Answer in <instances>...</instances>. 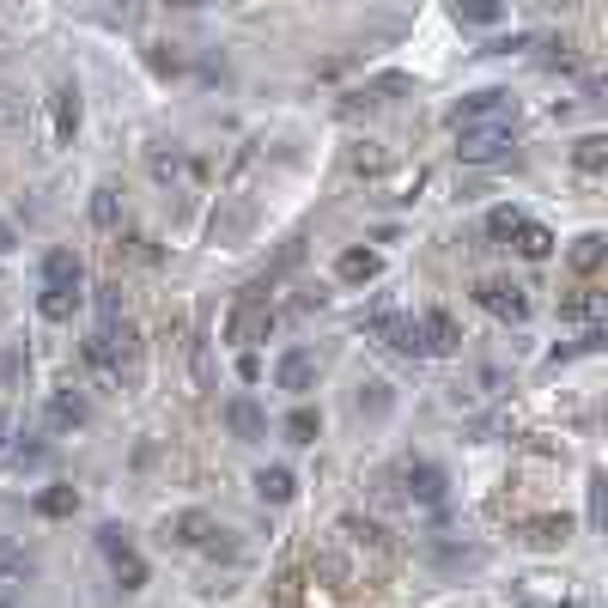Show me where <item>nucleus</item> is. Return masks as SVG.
I'll list each match as a JSON object with an SVG mask.
<instances>
[{
    "label": "nucleus",
    "instance_id": "dca6fc26",
    "mask_svg": "<svg viewBox=\"0 0 608 608\" xmlns=\"http://www.w3.org/2000/svg\"><path fill=\"white\" fill-rule=\"evenodd\" d=\"M280 432H286V444H317V432H323V414L298 402V408L286 414V426H280Z\"/></svg>",
    "mask_w": 608,
    "mask_h": 608
},
{
    "label": "nucleus",
    "instance_id": "473e14b6",
    "mask_svg": "<svg viewBox=\"0 0 608 608\" xmlns=\"http://www.w3.org/2000/svg\"><path fill=\"white\" fill-rule=\"evenodd\" d=\"M238 377H244V384H256V377H262V359H256V353H244V359H238Z\"/></svg>",
    "mask_w": 608,
    "mask_h": 608
},
{
    "label": "nucleus",
    "instance_id": "bb28decb",
    "mask_svg": "<svg viewBox=\"0 0 608 608\" xmlns=\"http://www.w3.org/2000/svg\"><path fill=\"white\" fill-rule=\"evenodd\" d=\"M517 225H523V213H517V207H493V213H487V238H511Z\"/></svg>",
    "mask_w": 608,
    "mask_h": 608
},
{
    "label": "nucleus",
    "instance_id": "c9c22d12",
    "mask_svg": "<svg viewBox=\"0 0 608 608\" xmlns=\"http://www.w3.org/2000/svg\"><path fill=\"white\" fill-rule=\"evenodd\" d=\"M0 554H7V542H0Z\"/></svg>",
    "mask_w": 608,
    "mask_h": 608
},
{
    "label": "nucleus",
    "instance_id": "c756f323",
    "mask_svg": "<svg viewBox=\"0 0 608 608\" xmlns=\"http://www.w3.org/2000/svg\"><path fill=\"white\" fill-rule=\"evenodd\" d=\"M359 408H371V414H384V408H390V384H365Z\"/></svg>",
    "mask_w": 608,
    "mask_h": 608
},
{
    "label": "nucleus",
    "instance_id": "cd10ccee",
    "mask_svg": "<svg viewBox=\"0 0 608 608\" xmlns=\"http://www.w3.org/2000/svg\"><path fill=\"white\" fill-rule=\"evenodd\" d=\"M177 171H183V152H165V146L152 152V177H159V183H171Z\"/></svg>",
    "mask_w": 608,
    "mask_h": 608
},
{
    "label": "nucleus",
    "instance_id": "423d86ee",
    "mask_svg": "<svg viewBox=\"0 0 608 608\" xmlns=\"http://www.w3.org/2000/svg\"><path fill=\"white\" fill-rule=\"evenodd\" d=\"M80 286H86V268H80V256H73V250H49L43 256V292L80 298Z\"/></svg>",
    "mask_w": 608,
    "mask_h": 608
},
{
    "label": "nucleus",
    "instance_id": "6e6552de",
    "mask_svg": "<svg viewBox=\"0 0 608 608\" xmlns=\"http://www.w3.org/2000/svg\"><path fill=\"white\" fill-rule=\"evenodd\" d=\"M274 384H280L286 396H311V390H317V359L304 353V347H292V353L280 359V371H274Z\"/></svg>",
    "mask_w": 608,
    "mask_h": 608
},
{
    "label": "nucleus",
    "instance_id": "7c9ffc66",
    "mask_svg": "<svg viewBox=\"0 0 608 608\" xmlns=\"http://www.w3.org/2000/svg\"><path fill=\"white\" fill-rule=\"evenodd\" d=\"M456 19H469V25H493L499 7H487V0H475V7H456Z\"/></svg>",
    "mask_w": 608,
    "mask_h": 608
},
{
    "label": "nucleus",
    "instance_id": "1a4fd4ad",
    "mask_svg": "<svg viewBox=\"0 0 608 608\" xmlns=\"http://www.w3.org/2000/svg\"><path fill=\"white\" fill-rule=\"evenodd\" d=\"M225 426H232V438L256 444V438L268 432V414H262V402H250V396H232V402H225Z\"/></svg>",
    "mask_w": 608,
    "mask_h": 608
},
{
    "label": "nucleus",
    "instance_id": "5701e85b",
    "mask_svg": "<svg viewBox=\"0 0 608 608\" xmlns=\"http://www.w3.org/2000/svg\"><path fill=\"white\" fill-rule=\"evenodd\" d=\"M572 165H578V171H590V177H596V171H602V165H608V140H602V134H584V140H578V146H572Z\"/></svg>",
    "mask_w": 608,
    "mask_h": 608
},
{
    "label": "nucleus",
    "instance_id": "2f4dec72",
    "mask_svg": "<svg viewBox=\"0 0 608 608\" xmlns=\"http://www.w3.org/2000/svg\"><path fill=\"white\" fill-rule=\"evenodd\" d=\"M152 67H159V73H177V67H183V55H171V49H152Z\"/></svg>",
    "mask_w": 608,
    "mask_h": 608
},
{
    "label": "nucleus",
    "instance_id": "f257e3e1",
    "mask_svg": "<svg viewBox=\"0 0 608 608\" xmlns=\"http://www.w3.org/2000/svg\"><path fill=\"white\" fill-rule=\"evenodd\" d=\"M274 335V304H268V280L244 286L238 304H232V317H225V341H238V347H256Z\"/></svg>",
    "mask_w": 608,
    "mask_h": 608
},
{
    "label": "nucleus",
    "instance_id": "f3484780",
    "mask_svg": "<svg viewBox=\"0 0 608 608\" xmlns=\"http://www.w3.org/2000/svg\"><path fill=\"white\" fill-rule=\"evenodd\" d=\"M55 134H61V140L80 134V86H61V92H55Z\"/></svg>",
    "mask_w": 608,
    "mask_h": 608
},
{
    "label": "nucleus",
    "instance_id": "20e7f679",
    "mask_svg": "<svg viewBox=\"0 0 608 608\" xmlns=\"http://www.w3.org/2000/svg\"><path fill=\"white\" fill-rule=\"evenodd\" d=\"M365 335L384 341V347H396V353H420V317H408V311H377V317H365Z\"/></svg>",
    "mask_w": 608,
    "mask_h": 608
},
{
    "label": "nucleus",
    "instance_id": "9d476101",
    "mask_svg": "<svg viewBox=\"0 0 608 608\" xmlns=\"http://www.w3.org/2000/svg\"><path fill=\"white\" fill-rule=\"evenodd\" d=\"M86 420H92V402L80 390H55L49 396V426L55 432H73V426H86Z\"/></svg>",
    "mask_w": 608,
    "mask_h": 608
},
{
    "label": "nucleus",
    "instance_id": "aec40b11",
    "mask_svg": "<svg viewBox=\"0 0 608 608\" xmlns=\"http://www.w3.org/2000/svg\"><path fill=\"white\" fill-rule=\"evenodd\" d=\"M602 256H608V238H602V232H584V238L572 244V268H578V274H596Z\"/></svg>",
    "mask_w": 608,
    "mask_h": 608
},
{
    "label": "nucleus",
    "instance_id": "4468645a",
    "mask_svg": "<svg viewBox=\"0 0 608 608\" xmlns=\"http://www.w3.org/2000/svg\"><path fill=\"white\" fill-rule=\"evenodd\" d=\"M335 274H341L347 286H365V280L384 274V262H377V250H347V256L335 262Z\"/></svg>",
    "mask_w": 608,
    "mask_h": 608
},
{
    "label": "nucleus",
    "instance_id": "ddd939ff",
    "mask_svg": "<svg viewBox=\"0 0 608 608\" xmlns=\"http://www.w3.org/2000/svg\"><path fill=\"white\" fill-rule=\"evenodd\" d=\"M171 542H183V548H207V536H213V517L207 511H183V517H171V529H165Z\"/></svg>",
    "mask_w": 608,
    "mask_h": 608
},
{
    "label": "nucleus",
    "instance_id": "4be33fe9",
    "mask_svg": "<svg viewBox=\"0 0 608 608\" xmlns=\"http://www.w3.org/2000/svg\"><path fill=\"white\" fill-rule=\"evenodd\" d=\"M73 511H80V493L73 487H43L37 493V517H73Z\"/></svg>",
    "mask_w": 608,
    "mask_h": 608
},
{
    "label": "nucleus",
    "instance_id": "f03ea898",
    "mask_svg": "<svg viewBox=\"0 0 608 608\" xmlns=\"http://www.w3.org/2000/svg\"><path fill=\"white\" fill-rule=\"evenodd\" d=\"M493 122H517L511 92H469V98L450 104V128L456 134H463V128H493Z\"/></svg>",
    "mask_w": 608,
    "mask_h": 608
},
{
    "label": "nucleus",
    "instance_id": "a211bd4d",
    "mask_svg": "<svg viewBox=\"0 0 608 608\" xmlns=\"http://www.w3.org/2000/svg\"><path fill=\"white\" fill-rule=\"evenodd\" d=\"M110 566H116V584H122V596H134V590H146V560H140L134 548H122V554H110Z\"/></svg>",
    "mask_w": 608,
    "mask_h": 608
},
{
    "label": "nucleus",
    "instance_id": "412c9836",
    "mask_svg": "<svg viewBox=\"0 0 608 608\" xmlns=\"http://www.w3.org/2000/svg\"><path fill=\"white\" fill-rule=\"evenodd\" d=\"M256 493H262L268 505H286V499L298 493V481H292V469H262V475H256Z\"/></svg>",
    "mask_w": 608,
    "mask_h": 608
},
{
    "label": "nucleus",
    "instance_id": "39448f33",
    "mask_svg": "<svg viewBox=\"0 0 608 608\" xmlns=\"http://www.w3.org/2000/svg\"><path fill=\"white\" fill-rule=\"evenodd\" d=\"M475 304H481V311H493L499 323H523V317H529V298H523V286H511V280H481V286H475Z\"/></svg>",
    "mask_w": 608,
    "mask_h": 608
},
{
    "label": "nucleus",
    "instance_id": "7ed1b4c3",
    "mask_svg": "<svg viewBox=\"0 0 608 608\" xmlns=\"http://www.w3.org/2000/svg\"><path fill=\"white\" fill-rule=\"evenodd\" d=\"M511 146H517L511 122H493V128H463V134H456V159H463V165H493V159H505Z\"/></svg>",
    "mask_w": 608,
    "mask_h": 608
},
{
    "label": "nucleus",
    "instance_id": "72a5a7b5",
    "mask_svg": "<svg viewBox=\"0 0 608 608\" xmlns=\"http://www.w3.org/2000/svg\"><path fill=\"white\" fill-rule=\"evenodd\" d=\"M13 244H19V238H13V225H7V219H0V256H7Z\"/></svg>",
    "mask_w": 608,
    "mask_h": 608
},
{
    "label": "nucleus",
    "instance_id": "393cba45",
    "mask_svg": "<svg viewBox=\"0 0 608 608\" xmlns=\"http://www.w3.org/2000/svg\"><path fill=\"white\" fill-rule=\"evenodd\" d=\"M86 359H92L104 377H116V347H110V329H92V335H86Z\"/></svg>",
    "mask_w": 608,
    "mask_h": 608
},
{
    "label": "nucleus",
    "instance_id": "a878e982",
    "mask_svg": "<svg viewBox=\"0 0 608 608\" xmlns=\"http://www.w3.org/2000/svg\"><path fill=\"white\" fill-rule=\"evenodd\" d=\"M73 304H80V298H67V292H43V298H37V311H43L49 323H67V317H73Z\"/></svg>",
    "mask_w": 608,
    "mask_h": 608
},
{
    "label": "nucleus",
    "instance_id": "c85d7f7f",
    "mask_svg": "<svg viewBox=\"0 0 608 608\" xmlns=\"http://www.w3.org/2000/svg\"><path fill=\"white\" fill-rule=\"evenodd\" d=\"M43 456H49L43 444H13V450H7V463H13V469H31V463H43Z\"/></svg>",
    "mask_w": 608,
    "mask_h": 608
},
{
    "label": "nucleus",
    "instance_id": "b1692460",
    "mask_svg": "<svg viewBox=\"0 0 608 608\" xmlns=\"http://www.w3.org/2000/svg\"><path fill=\"white\" fill-rule=\"evenodd\" d=\"M572 536V517H536V523H529V542H536V548H560Z\"/></svg>",
    "mask_w": 608,
    "mask_h": 608
},
{
    "label": "nucleus",
    "instance_id": "9b49d317",
    "mask_svg": "<svg viewBox=\"0 0 608 608\" xmlns=\"http://www.w3.org/2000/svg\"><path fill=\"white\" fill-rule=\"evenodd\" d=\"M402 481H408V499H420V505H438V499L450 493V475H444L438 463H414Z\"/></svg>",
    "mask_w": 608,
    "mask_h": 608
},
{
    "label": "nucleus",
    "instance_id": "f8f14e48",
    "mask_svg": "<svg viewBox=\"0 0 608 608\" xmlns=\"http://www.w3.org/2000/svg\"><path fill=\"white\" fill-rule=\"evenodd\" d=\"M511 250H517L523 262H548V256H554V232H548V225H536V219H523L517 232H511Z\"/></svg>",
    "mask_w": 608,
    "mask_h": 608
},
{
    "label": "nucleus",
    "instance_id": "0eeeda50",
    "mask_svg": "<svg viewBox=\"0 0 608 608\" xmlns=\"http://www.w3.org/2000/svg\"><path fill=\"white\" fill-rule=\"evenodd\" d=\"M456 347H463V329H456V317L450 311H426L420 317V353H456Z\"/></svg>",
    "mask_w": 608,
    "mask_h": 608
},
{
    "label": "nucleus",
    "instance_id": "6ab92c4d",
    "mask_svg": "<svg viewBox=\"0 0 608 608\" xmlns=\"http://www.w3.org/2000/svg\"><path fill=\"white\" fill-rule=\"evenodd\" d=\"M92 225H98V232H116V225H122V195L110 183L92 189Z\"/></svg>",
    "mask_w": 608,
    "mask_h": 608
},
{
    "label": "nucleus",
    "instance_id": "2eb2a0df",
    "mask_svg": "<svg viewBox=\"0 0 608 608\" xmlns=\"http://www.w3.org/2000/svg\"><path fill=\"white\" fill-rule=\"evenodd\" d=\"M560 317H566V323H596V317H602V292H590V286L566 292V298H560Z\"/></svg>",
    "mask_w": 608,
    "mask_h": 608
},
{
    "label": "nucleus",
    "instance_id": "f704fd0d",
    "mask_svg": "<svg viewBox=\"0 0 608 608\" xmlns=\"http://www.w3.org/2000/svg\"><path fill=\"white\" fill-rule=\"evenodd\" d=\"M523 608H566V602H523Z\"/></svg>",
    "mask_w": 608,
    "mask_h": 608
}]
</instances>
